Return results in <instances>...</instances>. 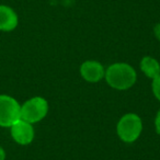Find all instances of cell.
Segmentation results:
<instances>
[{
	"instance_id": "6da1fadb",
	"label": "cell",
	"mask_w": 160,
	"mask_h": 160,
	"mask_svg": "<svg viewBox=\"0 0 160 160\" xmlns=\"http://www.w3.org/2000/svg\"><path fill=\"white\" fill-rule=\"evenodd\" d=\"M110 87L116 90H126L133 87L137 79L136 71L131 65L125 62H116L107 69L104 73Z\"/></svg>"
},
{
	"instance_id": "7a4b0ae2",
	"label": "cell",
	"mask_w": 160,
	"mask_h": 160,
	"mask_svg": "<svg viewBox=\"0 0 160 160\" xmlns=\"http://www.w3.org/2000/svg\"><path fill=\"white\" fill-rule=\"evenodd\" d=\"M118 135L123 142H133L139 137L142 129V120L138 115L133 113L125 114L118 123Z\"/></svg>"
},
{
	"instance_id": "3957f363",
	"label": "cell",
	"mask_w": 160,
	"mask_h": 160,
	"mask_svg": "<svg viewBox=\"0 0 160 160\" xmlns=\"http://www.w3.org/2000/svg\"><path fill=\"white\" fill-rule=\"evenodd\" d=\"M48 111L47 101L42 97H34L28 100L21 107L20 118L29 123H36L42 121Z\"/></svg>"
},
{
	"instance_id": "277c9868",
	"label": "cell",
	"mask_w": 160,
	"mask_h": 160,
	"mask_svg": "<svg viewBox=\"0 0 160 160\" xmlns=\"http://www.w3.org/2000/svg\"><path fill=\"white\" fill-rule=\"evenodd\" d=\"M21 107L14 98L0 94V126L10 127L20 120Z\"/></svg>"
},
{
	"instance_id": "5b68a950",
	"label": "cell",
	"mask_w": 160,
	"mask_h": 160,
	"mask_svg": "<svg viewBox=\"0 0 160 160\" xmlns=\"http://www.w3.org/2000/svg\"><path fill=\"white\" fill-rule=\"evenodd\" d=\"M11 136L18 144L29 145L34 138V129L31 123L24 120H18L14 124L10 126Z\"/></svg>"
},
{
	"instance_id": "8992f818",
	"label": "cell",
	"mask_w": 160,
	"mask_h": 160,
	"mask_svg": "<svg viewBox=\"0 0 160 160\" xmlns=\"http://www.w3.org/2000/svg\"><path fill=\"white\" fill-rule=\"evenodd\" d=\"M104 68L98 62L88 60L80 66V75L88 82H98L104 77Z\"/></svg>"
},
{
	"instance_id": "52a82bcc",
	"label": "cell",
	"mask_w": 160,
	"mask_h": 160,
	"mask_svg": "<svg viewBox=\"0 0 160 160\" xmlns=\"http://www.w3.org/2000/svg\"><path fill=\"white\" fill-rule=\"evenodd\" d=\"M18 25V16L7 6H0V30L9 32L14 30Z\"/></svg>"
},
{
	"instance_id": "ba28073f",
	"label": "cell",
	"mask_w": 160,
	"mask_h": 160,
	"mask_svg": "<svg viewBox=\"0 0 160 160\" xmlns=\"http://www.w3.org/2000/svg\"><path fill=\"white\" fill-rule=\"evenodd\" d=\"M140 69L147 77L155 79L160 75V65L155 58L146 56L140 60Z\"/></svg>"
},
{
	"instance_id": "9c48e42d",
	"label": "cell",
	"mask_w": 160,
	"mask_h": 160,
	"mask_svg": "<svg viewBox=\"0 0 160 160\" xmlns=\"http://www.w3.org/2000/svg\"><path fill=\"white\" fill-rule=\"evenodd\" d=\"M152 92L155 97L160 101V75L152 81Z\"/></svg>"
},
{
	"instance_id": "30bf717a",
	"label": "cell",
	"mask_w": 160,
	"mask_h": 160,
	"mask_svg": "<svg viewBox=\"0 0 160 160\" xmlns=\"http://www.w3.org/2000/svg\"><path fill=\"white\" fill-rule=\"evenodd\" d=\"M155 126H156V132H157L158 134H160V110L158 111L157 115H156Z\"/></svg>"
},
{
	"instance_id": "8fae6325",
	"label": "cell",
	"mask_w": 160,
	"mask_h": 160,
	"mask_svg": "<svg viewBox=\"0 0 160 160\" xmlns=\"http://www.w3.org/2000/svg\"><path fill=\"white\" fill-rule=\"evenodd\" d=\"M153 33H155L156 38H157L158 40L160 41V23L156 24V27L153 28Z\"/></svg>"
},
{
	"instance_id": "7c38bea8",
	"label": "cell",
	"mask_w": 160,
	"mask_h": 160,
	"mask_svg": "<svg viewBox=\"0 0 160 160\" xmlns=\"http://www.w3.org/2000/svg\"><path fill=\"white\" fill-rule=\"evenodd\" d=\"M5 159H6V152L2 147L0 146V160H5Z\"/></svg>"
}]
</instances>
